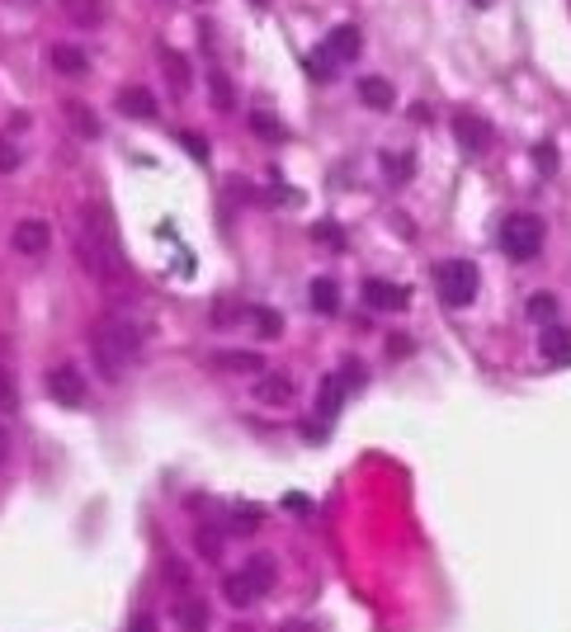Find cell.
<instances>
[{"mask_svg": "<svg viewBox=\"0 0 571 632\" xmlns=\"http://www.w3.org/2000/svg\"><path fill=\"white\" fill-rule=\"evenodd\" d=\"M138 349H142V330L123 321V316H109L105 326L90 330V354H95V369L105 382H119Z\"/></svg>", "mask_w": 571, "mask_h": 632, "instance_id": "cell-1", "label": "cell"}, {"mask_svg": "<svg viewBox=\"0 0 571 632\" xmlns=\"http://www.w3.org/2000/svg\"><path fill=\"white\" fill-rule=\"evenodd\" d=\"M76 251H80V264H86V274H95V279H113V274L123 270L119 241H113L105 212H90V222H86V231H80Z\"/></svg>", "mask_w": 571, "mask_h": 632, "instance_id": "cell-2", "label": "cell"}, {"mask_svg": "<svg viewBox=\"0 0 571 632\" xmlns=\"http://www.w3.org/2000/svg\"><path fill=\"white\" fill-rule=\"evenodd\" d=\"M500 245H506V255L529 264L539 260L543 251V222L533 218V212H515V218H506V227H500Z\"/></svg>", "mask_w": 571, "mask_h": 632, "instance_id": "cell-3", "label": "cell"}, {"mask_svg": "<svg viewBox=\"0 0 571 632\" xmlns=\"http://www.w3.org/2000/svg\"><path fill=\"white\" fill-rule=\"evenodd\" d=\"M434 288L449 307H467L477 297V264L473 260H444L434 270Z\"/></svg>", "mask_w": 571, "mask_h": 632, "instance_id": "cell-4", "label": "cell"}, {"mask_svg": "<svg viewBox=\"0 0 571 632\" xmlns=\"http://www.w3.org/2000/svg\"><path fill=\"white\" fill-rule=\"evenodd\" d=\"M47 392L57 396V406H66V411H80L86 406V378H80V369L76 363H57L53 373H47Z\"/></svg>", "mask_w": 571, "mask_h": 632, "instance_id": "cell-5", "label": "cell"}, {"mask_svg": "<svg viewBox=\"0 0 571 632\" xmlns=\"http://www.w3.org/2000/svg\"><path fill=\"white\" fill-rule=\"evenodd\" d=\"M14 251H20V255H33V260H38V255H47V245H53V227H47L43 218H24L20 227H14Z\"/></svg>", "mask_w": 571, "mask_h": 632, "instance_id": "cell-6", "label": "cell"}, {"mask_svg": "<svg viewBox=\"0 0 571 632\" xmlns=\"http://www.w3.org/2000/svg\"><path fill=\"white\" fill-rule=\"evenodd\" d=\"M364 303L378 307V312H401L411 297H407V288H401V284H388V279H368V284H364Z\"/></svg>", "mask_w": 571, "mask_h": 632, "instance_id": "cell-7", "label": "cell"}, {"mask_svg": "<svg viewBox=\"0 0 571 632\" xmlns=\"http://www.w3.org/2000/svg\"><path fill=\"white\" fill-rule=\"evenodd\" d=\"M293 378L289 373H260L256 378V402L260 406H289L293 402Z\"/></svg>", "mask_w": 571, "mask_h": 632, "instance_id": "cell-8", "label": "cell"}, {"mask_svg": "<svg viewBox=\"0 0 571 632\" xmlns=\"http://www.w3.org/2000/svg\"><path fill=\"white\" fill-rule=\"evenodd\" d=\"M326 53L335 62H359L364 53V33L355 24H340V29H331V38H326Z\"/></svg>", "mask_w": 571, "mask_h": 632, "instance_id": "cell-9", "label": "cell"}, {"mask_svg": "<svg viewBox=\"0 0 571 632\" xmlns=\"http://www.w3.org/2000/svg\"><path fill=\"white\" fill-rule=\"evenodd\" d=\"M119 109L128 113V119H142V123H151L156 119V95L151 90H142V86H128V90H119Z\"/></svg>", "mask_w": 571, "mask_h": 632, "instance_id": "cell-10", "label": "cell"}, {"mask_svg": "<svg viewBox=\"0 0 571 632\" xmlns=\"http://www.w3.org/2000/svg\"><path fill=\"white\" fill-rule=\"evenodd\" d=\"M62 113H66V123H71L86 142L99 137V119H95V109L86 104V99H62Z\"/></svg>", "mask_w": 571, "mask_h": 632, "instance_id": "cell-11", "label": "cell"}, {"mask_svg": "<svg viewBox=\"0 0 571 632\" xmlns=\"http://www.w3.org/2000/svg\"><path fill=\"white\" fill-rule=\"evenodd\" d=\"M53 71H57V76H86V71H90L86 47H76V43H57V47H53Z\"/></svg>", "mask_w": 571, "mask_h": 632, "instance_id": "cell-12", "label": "cell"}, {"mask_svg": "<svg viewBox=\"0 0 571 632\" xmlns=\"http://www.w3.org/2000/svg\"><path fill=\"white\" fill-rule=\"evenodd\" d=\"M359 99H364V104L368 109H392L397 104V90L388 86V80H382V76H359Z\"/></svg>", "mask_w": 571, "mask_h": 632, "instance_id": "cell-13", "label": "cell"}, {"mask_svg": "<svg viewBox=\"0 0 571 632\" xmlns=\"http://www.w3.org/2000/svg\"><path fill=\"white\" fill-rule=\"evenodd\" d=\"M453 132H458V142H463V152H482L486 146V123L482 119H473V113H453Z\"/></svg>", "mask_w": 571, "mask_h": 632, "instance_id": "cell-14", "label": "cell"}, {"mask_svg": "<svg viewBox=\"0 0 571 632\" xmlns=\"http://www.w3.org/2000/svg\"><path fill=\"white\" fill-rule=\"evenodd\" d=\"M223 595H227V604H231V609H246V604H256V600H265V595L256 590V580H250L246 571H237V576H227V580H223Z\"/></svg>", "mask_w": 571, "mask_h": 632, "instance_id": "cell-15", "label": "cell"}, {"mask_svg": "<svg viewBox=\"0 0 571 632\" xmlns=\"http://www.w3.org/2000/svg\"><path fill=\"white\" fill-rule=\"evenodd\" d=\"M62 10L71 14V20H76L80 29L105 24V14H109V5H105V0H62Z\"/></svg>", "mask_w": 571, "mask_h": 632, "instance_id": "cell-16", "label": "cell"}, {"mask_svg": "<svg viewBox=\"0 0 571 632\" xmlns=\"http://www.w3.org/2000/svg\"><path fill=\"white\" fill-rule=\"evenodd\" d=\"M213 363L227 373H260L265 369V359L250 354V349H223V354H213Z\"/></svg>", "mask_w": 571, "mask_h": 632, "instance_id": "cell-17", "label": "cell"}, {"mask_svg": "<svg viewBox=\"0 0 571 632\" xmlns=\"http://www.w3.org/2000/svg\"><path fill=\"white\" fill-rule=\"evenodd\" d=\"M340 402H345V382H340V373H331L322 387H316V411H322L326 420H331V415L340 411Z\"/></svg>", "mask_w": 571, "mask_h": 632, "instance_id": "cell-18", "label": "cell"}, {"mask_svg": "<svg viewBox=\"0 0 571 632\" xmlns=\"http://www.w3.org/2000/svg\"><path fill=\"white\" fill-rule=\"evenodd\" d=\"M246 576L256 580L260 595H270V590H274V576H279V571H274V557H270V553H256V557L246 561Z\"/></svg>", "mask_w": 571, "mask_h": 632, "instance_id": "cell-19", "label": "cell"}, {"mask_svg": "<svg viewBox=\"0 0 571 632\" xmlns=\"http://www.w3.org/2000/svg\"><path fill=\"white\" fill-rule=\"evenodd\" d=\"M312 307L322 316H335L340 312V288H335L331 279H312Z\"/></svg>", "mask_w": 571, "mask_h": 632, "instance_id": "cell-20", "label": "cell"}, {"mask_svg": "<svg viewBox=\"0 0 571 632\" xmlns=\"http://www.w3.org/2000/svg\"><path fill=\"white\" fill-rule=\"evenodd\" d=\"M543 354L552 359V363H571V336L562 326H548L543 330Z\"/></svg>", "mask_w": 571, "mask_h": 632, "instance_id": "cell-21", "label": "cell"}, {"mask_svg": "<svg viewBox=\"0 0 571 632\" xmlns=\"http://www.w3.org/2000/svg\"><path fill=\"white\" fill-rule=\"evenodd\" d=\"M246 316L256 321V330L265 340H274V336H283V316L279 312H270V307H246Z\"/></svg>", "mask_w": 571, "mask_h": 632, "instance_id": "cell-22", "label": "cell"}, {"mask_svg": "<svg viewBox=\"0 0 571 632\" xmlns=\"http://www.w3.org/2000/svg\"><path fill=\"white\" fill-rule=\"evenodd\" d=\"M20 411V392H14V378L5 369V359H0V415H14Z\"/></svg>", "mask_w": 571, "mask_h": 632, "instance_id": "cell-23", "label": "cell"}, {"mask_svg": "<svg viewBox=\"0 0 571 632\" xmlns=\"http://www.w3.org/2000/svg\"><path fill=\"white\" fill-rule=\"evenodd\" d=\"M175 619H180L184 628H208V604H198V600H184V604L175 609Z\"/></svg>", "mask_w": 571, "mask_h": 632, "instance_id": "cell-24", "label": "cell"}, {"mask_svg": "<svg viewBox=\"0 0 571 632\" xmlns=\"http://www.w3.org/2000/svg\"><path fill=\"white\" fill-rule=\"evenodd\" d=\"M260 528V510L256 505H237L231 510V534H256Z\"/></svg>", "mask_w": 571, "mask_h": 632, "instance_id": "cell-25", "label": "cell"}, {"mask_svg": "<svg viewBox=\"0 0 571 632\" xmlns=\"http://www.w3.org/2000/svg\"><path fill=\"white\" fill-rule=\"evenodd\" d=\"M208 86H213V95H217V109H223V113H231V109H237V95H231V86H227V76H223V71H208Z\"/></svg>", "mask_w": 571, "mask_h": 632, "instance_id": "cell-26", "label": "cell"}, {"mask_svg": "<svg viewBox=\"0 0 571 632\" xmlns=\"http://www.w3.org/2000/svg\"><path fill=\"white\" fill-rule=\"evenodd\" d=\"M529 316H533V321H552V316H558V297H552V293H533L529 297Z\"/></svg>", "mask_w": 571, "mask_h": 632, "instance_id": "cell-27", "label": "cell"}, {"mask_svg": "<svg viewBox=\"0 0 571 632\" xmlns=\"http://www.w3.org/2000/svg\"><path fill=\"white\" fill-rule=\"evenodd\" d=\"M165 76L175 80V90H189V62L180 53H165Z\"/></svg>", "mask_w": 571, "mask_h": 632, "instance_id": "cell-28", "label": "cell"}, {"mask_svg": "<svg viewBox=\"0 0 571 632\" xmlns=\"http://www.w3.org/2000/svg\"><path fill=\"white\" fill-rule=\"evenodd\" d=\"M250 128H256V132H260L265 142H283V128H279V123L270 119V113H260V109L250 113Z\"/></svg>", "mask_w": 571, "mask_h": 632, "instance_id": "cell-29", "label": "cell"}, {"mask_svg": "<svg viewBox=\"0 0 571 632\" xmlns=\"http://www.w3.org/2000/svg\"><path fill=\"white\" fill-rule=\"evenodd\" d=\"M307 71H312V76H322V80H331V76H335V57L326 53V47H316V53L307 57Z\"/></svg>", "mask_w": 571, "mask_h": 632, "instance_id": "cell-30", "label": "cell"}, {"mask_svg": "<svg viewBox=\"0 0 571 632\" xmlns=\"http://www.w3.org/2000/svg\"><path fill=\"white\" fill-rule=\"evenodd\" d=\"M194 547H198V553H204L208 561H217V557H223V538H217V534H208V528H198V534H194Z\"/></svg>", "mask_w": 571, "mask_h": 632, "instance_id": "cell-31", "label": "cell"}, {"mask_svg": "<svg viewBox=\"0 0 571 632\" xmlns=\"http://www.w3.org/2000/svg\"><path fill=\"white\" fill-rule=\"evenodd\" d=\"M340 382H345V392H355V387H364V382H368V373H364V363H355V359H345V363H340Z\"/></svg>", "mask_w": 571, "mask_h": 632, "instance_id": "cell-32", "label": "cell"}, {"mask_svg": "<svg viewBox=\"0 0 571 632\" xmlns=\"http://www.w3.org/2000/svg\"><path fill=\"white\" fill-rule=\"evenodd\" d=\"M20 170V146H14L10 137H0V175Z\"/></svg>", "mask_w": 571, "mask_h": 632, "instance_id": "cell-33", "label": "cell"}, {"mask_svg": "<svg viewBox=\"0 0 571 632\" xmlns=\"http://www.w3.org/2000/svg\"><path fill=\"white\" fill-rule=\"evenodd\" d=\"M382 165H388L392 185H407V175H411V156H382Z\"/></svg>", "mask_w": 571, "mask_h": 632, "instance_id": "cell-34", "label": "cell"}, {"mask_svg": "<svg viewBox=\"0 0 571 632\" xmlns=\"http://www.w3.org/2000/svg\"><path fill=\"white\" fill-rule=\"evenodd\" d=\"M180 142H184V152H189V156H198V161H204V156H208V146H204V137H194V132H180Z\"/></svg>", "mask_w": 571, "mask_h": 632, "instance_id": "cell-35", "label": "cell"}, {"mask_svg": "<svg viewBox=\"0 0 571 632\" xmlns=\"http://www.w3.org/2000/svg\"><path fill=\"white\" fill-rule=\"evenodd\" d=\"M533 161H539L543 170H552V165H558V152H552V146H539V152H533Z\"/></svg>", "mask_w": 571, "mask_h": 632, "instance_id": "cell-36", "label": "cell"}, {"mask_svg": "<svg viewBox=\"0 0 571 632\" xmlns=\"http://www.w3.org/2000/svg\"><path fill=\"white\" fill-rule=\"evenodd\" d=\"M316 241H331V245H340V231H335V227H316Z\"/></svg>", "mask_w": 571, "mask_h": 632, "instance_id": "cell-37", "label": "cell"}, {"mask_svg": "<svg viewBox=\"0 0 571 632\" xmlns=\"http://www.w3.org/2000/svg\"><path fill=\"white\" fill-rule=\"evenodd\" d=\"M0 462H10V429L0 425Z\"/></svg>", "mask_w": 571, "mask_h": 632, "instance_id": "cell-38", "label": "cell"}, {"mask_svg": "<svg viewBox=\"0 0 571 632\" xmlns=\"http://www.w3.org/2000/svg\"><path fill=\"white\" fill-rule=\"evenodd\" d=\"M477 5H491V0H477Z\"/></svg>", "mask_w": 571, "mask_h": 632, "instance_id": "cell-39", "label": "cell"}]
</instances>
